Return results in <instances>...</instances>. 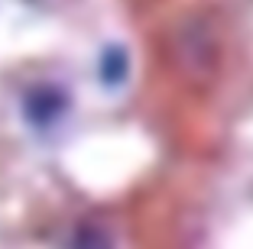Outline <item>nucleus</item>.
Here are the masks:
<instances>
[{
  "label": "nucleus",
  "mask_w": 253,
  "mask_h": 249,
  "mask_svg": "<svg viewBox=\"0 0 253 249\" xmlns=\"http://www.w3.org/2000/svg\"><path fill=\"white\" fill-rule=\"evenodd\" d=\"M75 249H107V240H104V233H101V230L88 227V230H82L78 246H75Z\"/></svg>",
  "instance_id": "f257e3e1"
}]
</instances>
